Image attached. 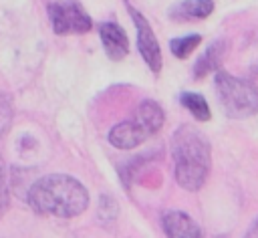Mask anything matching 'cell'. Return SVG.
Listing matches in <instances>:
<instances>
[{
	"label": "cell",
	"instance_id": "6da1fadb",
	"mask_svg": "<svg viewBox=\"0 0 258 238\" xmlns=\"http://www.w3.org/2000/svg\"><path fill=\"white\" fill-rule=\"evenodd\" d=\"M28 204L38 214L73 218L87 210L89 192L79 180L64 173H52L36 180L30 186Z\"/></svg>",
	"mask_w": 258,
	"mask_h": 238
},
{
	"label": "cell",
	"instance_id": "7a4b0ae2",
	"mask_svg": "<svg viewBox=\"0 0 258 238\" xmlns=\"http://www.w3.org/2000/svg\"><path fill=\"white\" fill-rule=\"evenodd\" d=\"M171 155L175 163V182L187 192H198L206 184L212 165L210 141L206 135L191 125H181L173 133Z\"/></svg>",
	"mask_w": 258,
	"mask_h": 238
},
{
	"label": "cell",
	"instance_id": "3957f363",
	"mask_svg": "<svg viewBox=\"0 0 258 238\" xmlns=\"http://www.w3.org/2000/svg\"><path fill=\"white\" fill-rule=\"evenodd\" d=\"M216 93L222 109L232 119H246L258 113V87L252 81L216 71Z\"/></svg>",
	"mask_w": 258,
	"mask_h": 238
},
{
	"label": "cell",
	"instance_id": "277c9868",
	"mask_svg": "<svg viewBox=\"0 0 258 238\" xmlns=\"http://www.w3.org/2000/svg\"><path fill=\"white\" fill-rule=\"evenodd\" d=\"M52 30L56 34H85L93 28L91 16L75 0H62L48 6Z\"/></svg>",
	"mask_w": 258,
	"mask_h": 238
},
{
	"label": "cell",
	"instance_id": "5b68a950",
	"mask_svg": "<svg viewBox=\"0 0 258 238\" xmlns=\"http://www.w3.org/2000/svg\"><path fill=\"white\" fill-rule=\"evenodd\" d=\"M129 8V14L135 22V28H137V46H139V52L143 56V61L147 63V67L153 71V73H159L161 71V48H159V42L149 26V22L145 20L143 14H139L133 6H127Z\"/></svg>",
	"mask_w": 258,
	"mask_h": 238
},
{
	"label": "cell",
	"instance_id": "8992f818",
	"mask_svg": "<svg viewBox=\"0 0 258 238\" xmlns=\"http://www.w3.org/2000/svg\"><path fill=\"white\" fill-rule=\"evenodd\" d=\"M153 133L149 131V127L135 115L131 121H121L117 123L111 131H109V141L117 147V149H133L137 145H141L147 137H151Z\"/></svg>",
	"mask_w": 258,
	"mask_h": 238
},
{
	"label": "cell",
	"instance_id": "52a82bcc",
	"mask_svg": "<svg viewBox=\"0 0 258 238\" xmlns=\"http://www.w3.org/2000/svg\"><path fill=\"white\" fill-rule=\"evenodd\" d=\"M99 34H101V42H103L105 52L109 54V58L121 61L129 54V38L117 22L99 24Z\"/></svg>",
	"mask_w": 258,
	"mask_h": 238
},
{
	"label": "cell",
	"instance_id": "ba28073f",
	"mask_svg": "<svg viewBox=\"0 0 258 238\" xmlns=\"http://www.w3.org/2000/svg\"><path fill=\"white\" fill-rule=\"evenodd\" d=\"M161 226L169 238H200L202 236V228L185 212H177V210L165 212L161 216Z\"/></svg>",
	"mask_w": 258,
	"mask_h": 238
},
{
	"label": "cell",
	"instance_id": "9c48e42d",
	"mask_svg": "<svg viewBox=\"0 0 258 238\" xmlns=\"http://www.w3.org/2000/svg\"><path fill=\"white\" fill-rule=\"evenodd\" d=\"M214 12V0H185L171 8L169 16L175 20H204Z\"/></svg>",
	"mask_w": 258,
	"mask_h": 238
},
{
	"label": "cell",
	"instance_id": "30bf717a",
	"mask_svg": "<svg viewBox=\"0 0 258 238\" xmlns=\"http://www.w3.org/2000/svg\"><path fill=\"white\" fill-rule=\"evenodd\" d=\"M222 58H224V42L218 40V42L210 44L208 50L200 56V61H198L196 67H194V77H196V79H202V77L208 75L210 71H218Z\"/></svg>",
	"mask_w": 258,
	"mask_h": 238
},
{
	"label": "cell",
	"instance_id": "8fae6325",
	"mask_svg": "<svg viewBox=\"0 0 258 238\" xmlns=\"http://www.w3.org/2000/svg\"><path fill=\"white\" fill-rule=\"evenodd\" d=\"M135 115L149 127V131L155 135L161 127H163V119H165V115H163V109L155 103V101H151V99H147V101H141V105L137 107V111H135Z\"/></svg>",
	"mask_w": 258,
	"mask_h": 238
},
{
	"label": "cell",
	"instance_id": "7c38bea8",
	"mask_svg": "<svg viewBox=\"0 0 258 238\" xmlns=\"http://www.w3.org/2000/svg\"><path fill=\"white\" fill-rule=\"evenodd\" d=\"M179 101H181V105H183L198 121H208V119L212 117L210 107H208V103H206V99H204L202 95L191 93V91H185V93H181Z\"/></svg>",
	"mask_w": 258,
	"mask_h": 238
},
{
	"label": "cell",
	"instance_id": "4fadbf2b",
	"mask_svg": "<svg viewBox=\"0 0 258 238\" xmlns=\"http://www.w3.org/2000/svg\"><path fill=\"white\" fill-rule=\"evenodd\" d=\"M202 42V36L200 34H187V36H177L169 42V48L171 52L177 56V58H185L187 54L194 52V48Z\"/></svg>",
	"mask_w": 258,
	"mask_h": 238
},
{
	"label": "cell",
	"instance_id": "5bb4252c",
	"mask_svg": "<svg viewBox=\"0 0 258 238\" xmlns=\"http://www.w3.org/2000/svg\"><path fill=\"white\" fill-rule=\"evenodd\" d=\"M12 123V99L6 93H0V137L8 131Z\"/></svg>",
	"mask_w": 258,
	"mask_h": 238
},
{
	"label": "cell",
	"instance_id": "9a60e30c",
	"mask_svg": "<svg viewBox=\"0 0 258 238\" xmlns=\"http://www.w3.org/2000/svg\"><path fill=\"white\" fill-rule=\"evenodd\" d=\"M117 214H119V206L115 204V200L109 198V196H101V200H99V216L103 220H113Z\"/></svg>",
	"mask_w": 258,
	"mask_h": 238
},
{
	"label": "cell",
	"instance_id": "2e32d148",
	"mask_svg": "<svg viewBox=\"0 0 258 238\" xmlns=\"http://www.w3.org/2000/svg\"><path fill=\"white\" fill-rule=\"evenodd\" d=\"M8 208V182H6V165L0 157V216Z\"/></svg>",
	"mask_w": 258,
	"mask_h": 238
},
{
	"label": "cell",
	"instance_id": "e0dca14e",
	"mask_svg": "<svg viewBox=\"0 0 258 238\" xmlns=\"http://www.w3.org/2000/svg\"><path fill=\"white\" fill-rule=\"evenodd\" d=\"M246 236H252V238H258V218L252 222V226L248 228V232H246Z\"/></svg>",
	"mask_w": 258,
	"mask_h": 238
}]
</instances>
